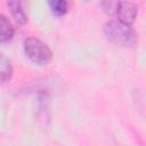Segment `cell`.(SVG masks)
Returning a JSON list of instances; mask_svg holds the SVG:
<instances>
[{
  "instance_id": "ba28073f",
  "label": "cell",
  "mask_w": 146,
  "mask_h": 146,
  "mask_svg": "<svg viewBox=\"0 0 146 146\" xmlns=\"http://www.w3.org/2000/svg\"><path fill=\"white\" fill-rule=\"evenodd\" d=\"M119 2L117 1H105L102 2V7L104 8V11L111 16L116 14V8H117Z\"/></svg>"
},
{
  "instance_id": "8992f818",
  "label": "cell",
  "mask_w": 146,
  "mask_h": 146,
  "mask_svg": "<svg viewBox=\"0 0 146 146\" xmlns=\"http://www.w3.org/2000/svg\"><path fill=\"white\" fill-rule=\"evenodd\" d=\"M13 75L11 62L3 54H0V83L7 82Z\"/></svg>"
},
{
  "instance_id": "3957f363",
  "label": "cell",
  "mask_w": 146,
  "mask_h": 146,
  "mask_svg": "<svg viewBox=\"0 0 146 146\" xmlns=\"http://www.w3.org/2000/svg\"><path fill=\"white\" fill-rule=\"evenodd\" d=\"M115 15H116L119 22L130 25L131 23H133L136 16H137V7L135 3L129 2V1L119 2Z\"/></svg>"
},
{
  "instance_id": "52a82bcc",
  "label": "cell",
  "mask_w": 146,
  "mask_h": 146,
  "mask_svg": "<svg viewBox=\"0 0 146 146\" xmlns=\"http://www.w3.org/2000/svg\"><path fill=\"white\" fill-rule=\"evenodd\" d=\"M49 6H50V9L51 11L57 15V16H63L67 13V9H68V3L64 0H54V1H50L49 2Z\"/></svg>"
},
{
  "instance_id": "277c9868",
  "label": "cell",
  "mask_w": 146,
  "mask_h": 146,
  "mask_svg": "<svg viewBox=\"0 0 146 146\" xmlns=\"http://www.w3.org/2000/svg\"><path fill=\"white\" fill-rule=\"evenodd\" d=\"M7 6L10 10V14L14 18V21L18 24V25H24L26 23V14L22 7V3L18 1H9L7 2Z\"/></svg>"
},
{
  "instance_id": "5b68a950",
  "label": "cell",
  "mask_w": 146,
  "mask_h": 146,
  "mask_svg": "<svg viewBox=\"0 0 146 146\" xmlns=\"http://www.w3.org/2000/svg\"><path fill=\"white\" fill-rule=\"evenodd\" d=\"M14 35V27L11 22L5 16L0 15V42L9 41Z\"/></svg>"
},
{
  "instance_id": "6da1fadb",
  "label": "cell",
  "mask_w": 146,
  "mask_h": 146,
  "mask_svg": "<svg viewBox=\"0 0 146 146\" xmlns=\"http://www.w3.org/2000/svg\"><path fill=\"white\" fill-rule=\"evenodd\" d=\"M105 35L108 41L120 47H131L137 41V34L135 30L127 24L112 19L105 24Z\"/></svg>"
},
{
  "instance_id": "7a4b0ae2",
  "label": "cell",
  "mask_w": 146,
  "mask_h": 146,
  "mask_svg": "<svg viewBox=\"0 0 146 146\" xmlns=\"http://www.w3.org/2000/svg\"><path fill=\"white\" fill-rule=\"evenodd\" d=\"M24 50L27 57L38 65H46L52 58L49 47L41 40L33 36L27 38L24 41Z\"/></svg>"
}]
</instances>
